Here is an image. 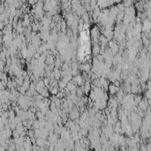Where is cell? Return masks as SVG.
Returning <instances> with one entry per match:
<instances>
[{
	"label": "cell",
	"mask_w": 151,
	"mask_h": 151,
	"mask_svg": "<svg viewBox=\"0 0 151 151\" xmlns=\"http://www.w3.org/2000/svg\"><path fill=\"white\" fill-rule=\"evenodd\" d=\"M92 54L94 56L97 57L98 55H100V52H101V46L100 44H94L93 45V48H92Z\"/></svg>",
	"instance_id": "obj_1"
},
{
	"label": "cell",
	"mask_w": 151,
	"mask_h": 151,
	"mask_svg": "<svg viewBox=\"0 0 151 151\" xmlns=\"http://www.w3.org/2000/svg\"><path fill=\"white\" fill-rule=\"evenodd\" d=\"M36 145H38V146L41 147H44L45 140H43V139H42V138H37L36 139Z\"/></svg>",
	"instance_id": "obj_3"
},
{
	"label": "cell",
	"mask_w": 151,
	"mask_h": 151,
	"mask_svg": "<svg viewBox=\"0 0 151 151\" xmlns=\"http://www.w3.org/2000/svg\"><path fill=\"white\" fill-rule=\"evenodd\" d=\"M113 84H114L115 86L117 87V88H118V89H119V87H120V81H116L114 83H113Z\"/></svg>",
	"instance_id": "obj_4"
},
{
	"label": "cell",
	"mask_w": 151,
	"mask_h": 151,
	"mask_svg": "<svg viewBox=\"0 0 151 151\" xmlns=\"http://www.w3.org/2000/svg\"><path fill=\"white\" fill-rule=\"evenodd\" d=\"M108 90H109L110 94L113 96V95H117V93L118 92L119 89H118V88H117V87H116V86H115L113 83H111V84H110V86H109V89H108Z\"/></svg>",
	"instance_id": "obj_2"
}]
</instances>
